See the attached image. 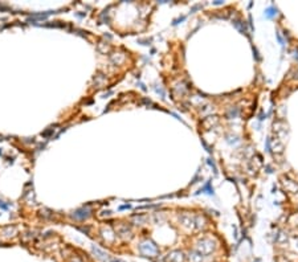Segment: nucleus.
<instances>
[{
    "label": "nucleus",
    "mask_w": 298,
    "mask_h": 262,
    "mask_svg": "<svg viewBox=\"0 0 298 262\" xmlns=\"http://www.w3.org/2000/svg\"><path fill=\"white\" fill-rule=\"evenodd\" d=\"M141 250L143 253H146V254L152 256V254H156L158 253V246L154 245V244H150V246H147V244H143V245L141 246Z\"/></svg>",
    "instance_id": "f257e3e1"
},
{
    "label": "nucleus",
    "mask_w": 298,
    "mask_h": 262,
    "mask_svg": "<svg viewBox=\"0 0 298 262\" xmlns=\"http://www.w3.org/2000/svg\"><path fill=\"white\" fill-rule=\"evenodd\" d=\"M168 261H170V262H182V261H183L182 253L175 252V253H172V254H170V257H168Z\"/></svg>",
    "instance_id": "f03ea898"
},
{
    "label": "nucleus",
    "mask_w": 298,
    "mask_h": 262,
    "mask_svg": "<svg viewBox=\"0 0 298 262\" xmlns=\"http://www.w3.org/2000/svg\"><path fill=\"white\" fill-rule=\"evenodd\" d=\"M190 261L191 262H201L203 261L201 253H192V254L190 256Z\"/></svg>",
    "instance_id": "7ed1b4c3"
},
{
    "label": "nucleus",
    "mask_w": 298,
    "mask_h": 262,
    "mask_svg": "<svg viewBox=\"0 0 298 262\" xmlns=\"http://www.w3.org/2000/svg\"><path fill=\"white\" fill-rule=\"evenodd\" d=\"M276 13H277V11H276L274 8H268V10H266V16L268 17H272Z\"/></svg>",
    "instance_id": "20e7f679"
}]
</instances>
